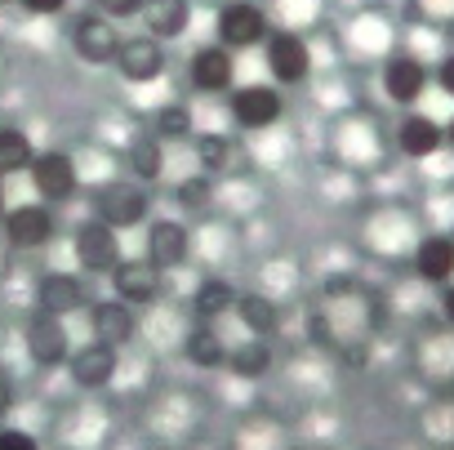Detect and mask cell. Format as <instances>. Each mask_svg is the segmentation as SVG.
I'll return each mask as SVG.
<instances>
[{"label": "cell", "instance_id": "1", "mask_svg": "<svg viewBox=\"0 0 454 450\" xmlns=\"http://www.w3.org/2000/svg\"><path fill=\"white\" fill-rule=\"evenodd\" d=\"M94 214L107 228H129V223H143L147 214V196L134 183H103L94 192Z\"/></svg>", "mask_w": 454, "mask_h": 450}, {"label": "cell", "instance_id": "2", "mask_svg": "<svg viewBox=\"0 0 454 450\" xmlns=\"http://www.w3.org/2000/svg\"><path fill=\"white\" fill-rule=\"evenodd\" d=\"M218 41L223 50H250L259 41H268V19L259 5H250V0H237V5H227L218 14Z\"/></svg>", "mask_w": 454, "mask_h": 450}, {"label": "cell", "instance_id": "3", "mask_svg": "<svg viewBox=\"0 0 454 450\" xmlns=\"http://www.w3.org/2000/svg\"><path fill=\"white\" fill-rule=\"evenodd\" d=\"M76 255H81V268H90V272H116L121 268V237H116V228L90 218L85 228L76 233Z\"/></svg>", "mask_w": 454, "mask_h": 450}, {"label": "cell", "instance_id": "4", "mask_svg": "<svg viewBox=\"0 0 454 450\" xmlns=\"http://www.w3.org/2000/svg\"><path fill=\"white\" fill-rule=\"evenodd\" d=\"M268 67L281 85H299L308 72H312V54H308V41L294 36V32H272L268 41Z\"/></svg>", "mask_w": 454, "mask_h": 450}, {"label": "cell", "instance_id": "5", "mask_svg": "<svg viewBox=\"0 0 454 450\" xmlns=\"http://www.w3.org/2000/svg\"><path fill=\"white\" fill-rule=\"evenodd\" d=\"M72 41H76V54L85 63H116V54H121V32L112 28V19H98V14L76 19Z\"/></svg>", "mask_w": 454, "mask_h": 450}, {"label": "cell", "instance_id": "6", "mask_svg": "<svg viewBox=\"0 0 454 450\" xmlns=\"http://www.w3.org/2000/svg\"><path fill=\"white\" fill-rule=\"evenodd\" d=\"M383 90L392 103H419L423 90H427V67L414 59V54H392L387 67H383Z\"/></svg>", "mask_w": 454, "mask_h": 450}, {"label": "cell", "instance_id": "7", "mask_svg": "<svg viewBox=\"0 0 454 450\" xmlns=\"http://www.w3.org/2000/svg\"><path fill=\"white\" fill-rule=\"evenodd\" d=\"M281 116V94L272 85H246L232 94V121L246 130H268Z\"/></svg>", "mask_w": 454, "mask_h": 450}, {"label": "cell", "instance_id": "8", "mask_svg": "<svg viewBox=\"0 0 454 450\" xmlns=\"http://www.w3.org/2000/svg\"><path fill=\"white\" fill-rule=\"evenodd\" d=\"M187 250H192V241H187L183 223H174V218H156V223H152V233H147V264H152L156 272L178 268V264L187 259Z\"/></svg>", "mask_w": 454, "mask_h": 450}, {"label": "cell", "instance_id": "9", "mask_svg": "<svg viewBox=\"0 0 454 450\" xmlns=\"http://www.w3.org/2000/svg\"><path fill=\"white\" fill-rule=\"evenodd\" d=\"M5 237L19 250H36L54 237V214L45 205H19V209L5 214Z\"/></svg>", "mask_w": 454, "mask_h": 450}, {"label": "cell", "instance_id": "10", "mask_svg": "<svg viewBox=\"0 0 454 450\" xmlns=\"http://www.w3.org/2000/svg\"><path fill=\"white\" fill-rule=\"evenodd\" d=\"M32 183L45 201H67L76 192V165L63 152H41L32 161Z\"/></svg>", "mask_w": 454, "mask_h": 450}, {"label": "cell", "instance_id": "11", "mask_svg": "<svg viewBox=\"0 0 454 450\" xmlns=\"http://www.w3.org/2000/svg\"><path fill=\"white\" fill-rule=\"evenodd\" d=\"M116 67H121L129 81H156V76L165 72V50H160V41H152V36H129V41H121Z\"/></svg>", "mask_w": 454, "mask_h": 450}, {"label": "cell", "instance_id": "12", "mask_svg": "<svg viewBox=\"0 0 454 450\" xmlns=\"http://www.w3.org/2000/svg\"><path fill=\"white\" fill-rule=\"evenodd\" d=\"M112 281H116V299L121 304H152L160 295V272L152 264H143V259H121Z\"/></svg>", "mask_w": 454, "mask_h": 450}, {"label": "cell", "instance_id": "13", "mask_svg": "<svg viewBox=\"0 0 454 450\" xmlns=\"http://www.w3.org/2000/svg\"><path fill=\"white\" fill-rule=\"evenodd\" d=\"M232 81H237V63H232V54H227L223 45L196 50V59H192V85L196 90H205V94L232 90Z\"/></svg>", "mask_w": 454, "mask_h": 450}, {"label": "cell", "instance_id": "14", "mask_svg": "<svg viewBox=\"0 0 454 450\" xmlns=\"http://www.w3.org/2000/svg\"><path fill=\"white\" fill-rule=\"evenodd\" d=\"M27 352H32L41 366L67 361V330H63V321L50 317V312H36L32 326H27Z\"/></svg>", "mask_w": 454, "mask_h": 450}, {"label": "cell", "instance_id": "15", "mask_svg": "<svg viewBox=\"0 0 454 450\" xmlns=\"http://www.w3.org/2000/svg\"><path fill=\"white\" fill-rule=\"evenodd\" d=\"M112 375H116V348L94 339V343L72 352V379L81 388H103V383H112Z\"/></svg>", "mask_w": 454, "mask_h": 450}, {"label": "cell", "instance_id": "16", "mask_svg": "<svg viewBox=\"0 0 454 450\" xmlns=\"http://www.w3.org/2000/svg\"><path fill=\"white\" fill-rule=\"evenodd\" d=\"M414 272L427 286H450L454 277V237H423L414 250Z\"/></svg>", "mask_w": 454, "mask_h": 450}, {"label": "cell", "instance_id": "17", "mask_svg": "<svg viewBox=\"0 0 454 450\" xmlns=\"http://www.w3.org/2000/svg\"><path fill=\"white\" fill-rule=\"evenodd\" d=\"M192 23V5L187 0H147L143 5V28L152 41H174L183 36Z\"/></svg>", "mask_w": 454, "mask_h": 450}, {"label": "cell", "instance_id": "18", "mask_svg": "<svg viewBox=\"0 0 454 450\" xmlns=\"http://www.w3.org/2000/svg\"><path fill=\"white\" fill-rule=\"evenodd\" d=\"M90 326H94V339H98V343L121 348V343L134 335V312H129V304L107 299V304H98V308L90 312Z\"/></svg>", "mask_w": 454, "mask_h": 450}, {"label": "cell", "instance_id": "19", "mask_svg": "<svg viewBox=\"0 0 454 450\" xmlns=\"http://www.w3.org/2000/svg\"><path fill=\"white\" fill-rule=\"evenodd\" d=\"M396 143H401V152H405V156H432V152L445 143V130H441L432 116L410 112V116L401 121V130H396Z\"/></svg>", "mask_w": 454, "mask_h": 450}, {"label": "cell", "instance_id": "20", "mask_svg": "<svg viewBox=\"0 0 454 450\" xmlns=\"http://www.w3.org/2000/svg\"><path fill=\"white\" fill-rule=\"evenodd\" d=\"M81 304H85V286L72 272H50L41 281V312H50V317L63 321V312H76Z\"/></svg>", "mask_w": 454, "mask_h": 450}, {"label": "cell", "instance_id": "21", "mask_svg": "<svg viewBox=\"0 0 454 450\" xmlns=\"http://www.w3.org/2000/svg\"><path fill=\"white\" fill-rule=\"evenodd\" d=\"M36 152H32V138L14 125H0V178L5 174H19V170H32Z\"/></svg>", "mask_w": 454, "mask_h": 450}, {"label": "cell", "instance_id": "22", "mask_svg": "<svg viewBox=\"0 0 454 450\" xmlns=\"http://www.w3.org/2000/svg\"><path fill=\"white\" fill-rule=\"evenodd\" d=\"M237 317L254 330V335H272L281 326V312L268 295H237Z\"/></svg>", "mask_w": 454, "mask_h": 450}, {"label": "cell", "instance_id": "23", "mask_svg": "<svg viewBox=\"0 0 454 450\" xmlns=\"http://www.w3.org/2000/svg\"><path fill=\"white\" fill-rule=\"evenodd\" d=\"M227 308H237V290L227 286L223 277L200 281V290H196V317H200V321H209V317H223Z\"/></svg>", "mask_w": 454, "mask_h": 450}, {"label": "cell", "instance_id": "24", "mask_svg": "<svg viewBox=\"0 0 454 450\" xmlns=\"http://www.w3.org/2000/svg\"><path fill=\"white\" fill-rule=\"evenodd\" d=\"M227 366H232L241 379H259V375H268L272 352H268V343H263V339H250V343H241L232 357H227Z\"/></svg>", "mask_w": 454, "mask_h": 450}, {"label": "cell", "instance_id": "25", "mask_svg": "<svg viewBox=\"0 0 454 450\" xmlns=\"http://www.w3.org/2000/svg\"><path fill=\"white\" fill-rule=\"evenodd\" d=\"M187 361L192 366H223L227 361V352H223V343H218V335L209 326H196L187 335Z\"/></svg>", "mask_w": 454, "mask_h": 450}, {"label": "cell", "instance_id": "26", "mask_svg": "<svg viewBox=\"0 0 454 450\" xmlns=\"http://www.w3.org/2000/svg\"><path fill=\"white\" fill-rule=\"evenodd\" d=\"M129 170H134L138 178H156V174H160V143H156L152 134H147V138L138 134V138L129 143Z\"/></svg>", "mask_w": 454, "mask_h": 450}, {"label": "cell", "instance_id": "27", "mask_svg": "<svg viewBox=\"0 0 454 450\" xmlns=\"http://www.w3.org/2000/svg\"><path fill=\"white\" fill-rule=\"evenodd\" d=\"M152 125H156V138H187V134H192V112L178 107V103H165V107L152 116Z\"/></svg>", "mask_w": 454, "mask_h": 450}, {"label": "cell", "instance_id": "28", "mask_svg": "<svg viewBox=\"0 0 454 450\" xmlns=\"http://www.w3.org/2000/svg\"><path fill=\"white\" fill-rule=\"evenodd\" d=\"M196 156H200V165H205V174L214 170H227L232 165V143H227L223 134H205V138H196Z\"/></svg>", "mask_w": 454, "mask_h": 450}, {"label": "cell", "instance_id": "29", "mask_svg": "<svg viewBox=\"0 0 454 450\" xmlns=\"http://www.w3.org/2000/svg\"><path fill=\"white\" fill-rule=\"evenodd\" d=\"M183 205H205V196H209V178L200 174V178H187V183H178V192H174Z\"/></svg>", "mask_w": 454, "mask_h": 450}, {"label": "cell", "instance_id": "30", "mask_svg": "<svg viewBox=\"0 0 454 450\" xmlns=\"http://www.w3.org/2000/svg\"><path fill=\"white\" fill-rule=\"evenodd\" d=\"M0 450H41L32 432L23 428H0Z\"/></svg>", "mask_w": 454, "mask_h": 450}, {"label": "cell", "instance_id": "31", "mask_svg": "<svg viewBox=\"0 0 454 450\" xmlns=\"http://www.w3.org/2000/svg\"><path fill=\"white\" fill-rule=\"evenodd\" d=\"M436 85L454 99V54H445V59H441V67H436Z\"/></svg>", "mask_w": 454, "mask_h": 450}, {"label": "cell", "instance_id": "32", "mask_svg": "<svg viewBox=\"0 0 454 450\" xmlns=\"http://www.w3.org/2000/svg\"><path fill=\"white\" fill-rule=\"evenodd\" d=\"M103 5H107V14H143L147 0H103Z\"/></svg>", "mask_w": 454, "mask_h": 450}, {"label": "cell", "instance_id": "33", "mask_svg": "<svg viewBox=\"0 0 454 450\" xmlns=\"http://www.w3.org/2000/svg\"><path fill=\"white\" fill-rule=\"evenodd\" d=\"M67 5V0H23V10H32V14H59Z\"/></svg>", "mask_w": 454, "mask_h": 450}, {"label": "cell", "instance_id": "34", "mask_svg": "<svg viewBox=\"0 0 454 450\" xmlns=\"http://www.w3.org/2000/svg\"><path fill=\"white\" fill-rule=\"evenodd\" d=\"M10 406H14V383H10V375H0V419L10 414Z\"/></svg>", "mask_w": 454, "mask_h": 450}, {"label": "cell", "instance_id": "35", "mask_svg": "<svg viewBox=\"0 0 454 450\" xmlns=\"http://www.w3.org/2000/svg\"><path fill=\"white\" fill-rule=\"evenodd\" d=\"M441 308H445V317L454 321V281L445 286V295H441Z\"/></svg>", "mask_w": 454, "mask_h": 450}, {"label": "cell", "instance_id": "36", "mask_svg": "<svg viewBox=\"0 0 454 450\" xmlns=\"http://www.w3.org/2000/svg\"><path fill=\"white\" fill-rule=\"evenodd\" d=\"M445 143L454 147V116H450V125H445Z\"/></svg>", "mask_w": 454, "mask_h": 450}, {"label": "cell", "instance_id": "37", "mask_svg": "<svg viewBox=\"0 0 454 450\" xmlns=\"http://www.w3.org/2000/svg\"><path fill=\"white\" fill-rule=\"evenodd\" d=\"M0 209H5V187H0Z\"/></svg>", "mask_w": 454, "mask_h": 450}, {"label": "cell", "instance_id": "38", "mask_svg": "<svg viewBox=\"0 0 454 450\" xmlns=\"http://www.w3.org/2000/svg\"><path fill=\"white\" fill-rule=\"evenodd\" d=\"M0 5H10V0H0Z\"/></svg>", "mask_w": 454, "mask_h": 450}]
</instances>
